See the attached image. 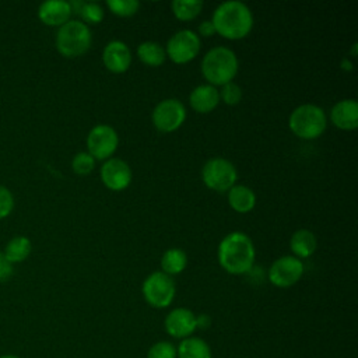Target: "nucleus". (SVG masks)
Returning a JSON list of instances; mask_svg holds the SVG:
<instances>
[{
    "mask_svg": "<svg viewBox=\"0 0 358 358\" xmlns=\"http://www.w3.org/2000/svg\"><path fill=\"white\" fill-rule=\"evenodd\" d=\"M289 248L295 257H309L316 249V236L309 229H298L291 236Z\"/></svg>",
    "mask_w": 358,
    "mask_h": 358,
    "instance_id": "nucleus-20",
    "label": "nucleus"
},
{
    "mask_svg": "<svg viewBox=\"0 0 358 358\" xmlns=\"http://www.w3.org/2000/svg\"><path fill=\"white\" fill-rule=\"evenodd\" d=\"M186 264H187V256L179 248H171V249L165 250L161 257L162 271L168 275L182 273L185 270Z\"/></svg>",
    "mask_w": 358,
    "mask_h": 358,
    "instance_id": "nucleus-22",
    "label": "nucleus"
},
{
    "mask_svg": "<svg viewBox=\"0 0 358 358\" xmlns=\"http://www.w3.org/2000/svg\"><path fill=\"white\" fill-rule=\"evenodd\" d=\"M200 50V36L192 29H179L171 35L165 52L175 63H187Z\"/></svg>",
    "mask_w": 358,
    "mask_h": 358,
    "instance_id": "nucleus-8",
    "label": "nucleus"
},
{
    "mask_svg": "<svg viewBox=\"0 0 358 358\" xmlns=\"http://www.w3.org/2000/svg\"><path fill=\"white\" fill-rule=\"evenodd\" d=\"M92 42L90 27L78 20H69L59 27L56 48L66 57H76L85 53Z\"/></svg>",
    "mask_w": 358,
    "mask_h": 358,
    "instance_id": "nucleus-4",
    "label": "nucleus"
},
{
    "mask_svg": "<svg viewBox=\"0 0 358 358\" xmlns=\"http://www.w3.org/2000/svg\"><path fill=\"white\" fill-rule=\"evenodd\" d=\"M211 22L221 36L239 39L246 36L253 27V14L250 8L239 0L222 1L213 13Z\"/></svg>",
    "mask_w": 358,
    "mask_h": 358,
    "instance_id": "nucleus-2",
    "label": "nucleus"
},
{
    "mask_svg": "<svg viewBox=\"0 0 358 358\" xmlns=\"http://www.w3.org/2000/svg\"><path fill=\"white\" fill-rule=\"evenodd\" d=\"M176 358H213V352L203 338L190 336L180 340L176 347Z\"/></svg>",
    "mask_w": 358,
    "mask_h": 358,
    "instance_id": "nucleus-18",
    "label": "nucleus"
},
{
    "mask_svg": "<svg viewBox=\"0 0 358 358\" xmlns=\"http://www.w3.org/2000/svg\"><path fill=\"white\" fill-rule=\"evenodd\" d=\"M119 144V136L116 130L105 123L95 124L87 136L88 152L95 159H108Z\"/></svg>",
    "mask_w": 358,
    "mask_h": 358,
    "instance_id": "nucleus-9",
    "label": "nucleus"
},
{
    "mask_svg": "<svg viewBox=\"0 0 358 358\" xmlns=\"http://www.w3.org/2000/svg\"><path fill=\"white\" fill-rule=\"evenodd\" d=\"M147 358H176V347L171 341H157L148 348Z\"/></svg>",
    "mask_w": 358,
    "mask_h": 358,
    "instance_id": "nucleus-27",
    "label": "nucleus"
},
{
    "mask_svg": "<svg viewBox=\"0 0 358 358\" xmlns=\"http://www.w3.org/2000/svg\"><path fill=\"white\" fill-rule=\"evenodd\" d=\"M330 119L340 129H355L358 126V102L352 98L338 101L330 110Z\"/></svg>",
    "mask_w": 358,
    "mask_h": 358,
    "instance_id": "nucleus-16",
    "label": "nucleus"
},
{
    "mask_svg": "<svg viewBox=\"0 0 358 358\" xmlns=\"http://www.w3.org/2000/svg\"><path fill=\"white\" fill-rule=\"evenodd\" d=\"M14 208V197L13 193L0 185V220L6 218Z\"/></svg>",
    "mask_w": 358,
    "mask_h": 358,
    "instance_id": "nucleus-30",
    "label": "nucleus"
},
{
    "mask_svg": "<svg viewBox=\"0 0 358 358\" xmlns=\"http://www.w3.org/2000/svg\"><path fill=\"white\" fill-rule=\"evenodd\" d=\"M152 123L161 131L176 130L186 119L185 105L176 98L159 101L152 109Z\"/></svg>",
    "mask_w": 358,
    "mask_h": 358,
    "instance_id": "nucleus-10",
    "label": "nucleus"
},
{
    "mask_svg": "<svg viewBox=\"0 0 358 358\" xmlns=\"http://www.w3.org/2000/svg\"><path fill=\"white\" fill-rule=\"evenodd\" d=\"M0 358H20V357H17V355H13V354H7V355H1Z\"/></svg>",
    "mask_w": 358,
    "mask_h": 358,
    "instance_id": "nucleus-35",
    "label": "nucleus"
},
{
    "mask_svg": "<svg viewBox=\"0 0 358 358\" xmlns=\"http://www.w3.org/2000/svg\"><path fill=\"white\" fill-rule=\"evenodd\" d=\"M340 67H341L343 70H347V71H350V70H352V63H351V60H350V59L344 57V59L341 60V64H340Z\"/></svg>",
    "mask_w": 358,
    "mask_h": 358,
    "instance_id": "nucleus-34",
    "label": "nucleus"
},
{
    "mask_svg": "<svg viewBox=\"0 0 358 358\" xmlns=\"http://www.w3.org/2000/svg\"><path fill=\"white\" fill-rule=\"evenodd\" d=\"M102 60L108 70L113 73H123L130 67L131 63L130 48L123 41L113 39L105 45Z\"/></svg>",
    "mask_w": 358,
    "mask_h": 358,
    "instance_id": "nucleus-14",
    "label": "nucleus"
},
{
    "mask_svg": "<svg viewBox=\"0 0 358 358\" xmlns=\"http://www.w3.org/2000/svg\"><path fill=\"white\" fill-rule=\"evenodd\" d=\"M201 178L207 187L217 192H224L229 190L235 185L238 172L231 161L215 157L204 164L201 168Z\"/></svg>",
    "mask_w": 358,
    "mask_h": 358,
    "instance_id": "nucleus-7",
    "label": "nucleus"
},
{
    "mask_svg": "<svg viewBox=\"0 0 358 358\" xmlns=\"http://www.w3.org/2000/svg\"><path fill=\"white\" fill-rule=\"evenodd\" d=\"M85 22L96 24L103 18V8L96 1H84L80 13H78Z\"/></svg>",
    "mask_w": 358,
    "mask_h": 358,
    "instance_id": "nucleus-28",
    "label": "nucleus"
},
{
    "mask_svg": "<svg viewBox=\"0 0 358 358\" xmlns=\"http://www.w3.org/2000/svg\"><path fill=\"white\" fill-rule=\"evenodd\" d=\"M303 274V263L295 256H282L277 259L270 270L268 280L273 285L280 288H288L299 281Z\"/></svg>",
    "mask_w": 358,
    "mask_h": 358,
    "instance_id": "nucleus-11",
    "label": "nucleus"
},
{
    "mask_svg": "<svg viewBox=\"0 0 358 358\" xmlns=\"http://www.w3.org/2000/svg\"><path fill=\"white\" fill-rule=\"evenodd\" d=\"M141 292L148 305L164 309L168 308L175 298V281L164 271H154L143 281Z\"/></svg>",
    "mask_w": 358,
    "mask_h": 358,
    "instance_id": "nucleus-6",
    "label": "nucleus"
},
{
    "mask_svg": "<svg viewBox=\"0 0 358 358\" xmlns=\"http://www.w3.org/2000/svg\"><path fill=\"white\" fill-rule=\"evenodd\" d=\"M255 246L252 239L241 231L229 232L218 245V262L231 274H245L255 263Z\"/></svg>",
    "mask_w": 358,
    "mask_h": 358,
    "instance_id": "nucleus-1",
    "label": "nucleus"
},
{
    "mask_svg": "<svg viewBox=\"0 0 358 358\" xmlns=\"http://www.w3.org/2000/svg\"><path fill=\"white\" fill-rule=\"evenodd\" d=\"M138 59L148 66H161L166 59L165 48L155 41H144L137 46Z\"/></svg>",
    "mask_w": 358,
    "mask_h": 358,
    "instance_id": "nucleus-21",
    "label": "nucleus"
},
{
    "mask_svg": "<svg viewBox=\"0 0 358 358\" xmlns=\"http://www.w3.org/2000/svg\"><path fill=\"white\" fill-rule=\"evenodd\" d=\"M131 169L120 158H108L101 166V179L110 190H123L131 182Z\"/></svg>",
    "mask_w": 358,
    "mask_h": 358,
    "instance_id": "nucleus-13",
    "label": "nucleus"
},
{
    "mask_svg": "<svg viewBox=\"0 0 358 358\" xmlns=\"http://www.w3.org/2000/svg\"><path fill=\"white\" fill-rule=\"evenodd\" d=\"M199 34L203 36H210V35L215 34V28H214L211 20L201 21V24L199 25Z\"/></svg>",
    "mask_w": 358,
    "mask_h": 358,
    "instance_id": "nucleus-32",
    "label": "nucleus"
},
{
    "mask_svg": "<svg viewBox=\"0 0 358 358\" xmlns=\"http://www.w3.org/2000/svg\"><path fill=\"white\" fill-rule=\"evenodd\" d=\"M189 102L196 112L207 113L213 110L220 102L218 90L211 84H200L192 90Z\"/></svg>",
    "mask_w": 358,
    "mask_h": 358,
    "instance_id": "nucleus-17",
    "label": "nucleus"
},
{
    "mask_svg": "<svg viewBox=\"0 0 358 358\" xmlns=\"http://www.w3.org/2000/svg\"><path fill=\"white\" fill-rule=\"evenodd\" d=\"M238 57L227 46L210 49L201 60V73L211 85H224L234 80L238 73Z\"/></svg>",
    "mask_w": 358,
    "mask_h": 358,
    "instance_id": "nucleus-3",
    "label": "nucleus"
},
{
    "mask_svg": "<svg viewBox=\"0 0 358 358\" xmlns=\"http://www.w3.org/2000/svg\"><path fill=\"white\" fill-rule=\"evenodd\" d=\"M31 248H32L31 241L27 236L18 235L8 241V243L6 245V249H4V256L7 257V260L11 264L20 263V262H24L29 256Z\"/></svg>",
    "mask_w": 358,
    "mask_h": 358,
    "instance_id": "nucleus-23",
    "label": "nucleus"
},
{
    "mask_svg": "<svg viewBox=\"0 0 358 358\" xmlns=\"http://www.w3.org/2000/svg\"><path fill=\"white\" fill-rule=\"evenodd\" d=\"M196 323H197V329H207L211 324V317L206 313H201L196 316Z\"/></svg>",
    "mask_w": 358,
    "mask_h": 358,
    "instance_id": "nucleus-33",
    "label": "nucleus"
},
{
    "mask_svg": "<svg viewBox=\"0 0 358 358\" xmlns=\"http://www.w3.org/2000/svg\"><path fill=\"white\" fill-rule=\"evenodd\" d=\"M164 327L165 331L173 338H187L197 329L196 315L187 308H175L165 316Z\"/></svg>",
    "mask_w": 358,
    "mask_h": 358,
    "instance_id": "nucleus-12",
    "label": "nucleus"
},
{
    "mask_svg": "<svg viewBox=\"0 0 358 358\" xmlns=\"http://www.w3.org/2000/svg\"><path fill=\"white\" fill-rule=\"evenodd\" d=\"M71 7L64 0H48L43 1L38 8V17L41 21L50 27H62L70 20Z\"/></svg>",
    "mask_w": 358,
    "mask_h": 358,
    "instance_id": "nucleus-15",
    "label": "nucleus"
},
{
    "mask_svg": "<svg viewBox=\"0 0 358 358\" xmlns=\"http://www.w3.org/2000/svg\"><path fill=\"white\" fill-rule=\"evenodd\" d=\"M218 94H220V99H222L228 105H236L242 99V90L234 81L224 84L222 88L218 91Z\"/></svg>",
    "mask_w": 358,
    "mask_h": 358,
    "instance_id": "nucleus-29",
    "label": "nucleus"
},
{
    "mask_svg": "<svg viewBox=\"0 0 358 358\" xmlns=\"http://www.w3.org/2000/svg\"><path fill=\"white\" fill-rule=\"evenodd\" d=\"M203 8V1L200 0H173L172 11L176 18L186 21L194 18Z\"/></svg>",
    "mask_w": 358,
    "mask_h": 358,
    "instance_id": "nucleus-24",
    "label": "nucleus"
},
{
    "mask_svg": "<svg viewBox=\"0 0 358 358\" xmlns=\"http://www.w3.org/2000/svg\"><path fill=\"white\" fill-rule=\"evenodd\" d=\"M106 6L112 13L122 17H129L138 11L140 1L138 0H108Z\"/></svg>",
    "mask_w": 358,
    "mask_h": 358,
    "instance_id": "nucleus-25",
    "label": "nucleus"
},
{
    "mask_svg": "<svg viewBox=\"0 0 358 358\" xmlns=\"http://www.w3.org/2000/svg\"><path fill=\"white\" fill-rule=\"evenodd\" d=\"M229 206L238 213H248L256 204L255 192L245 185H234L228 190Z\"/></svg>",
    "mask_w": 358,
    "mask_h": 358,
    "instance_id": "nucleus-19",
    "label": "nucleus"
},
{
    "mask_svg": "<svg viewBox=\"0 0 358 358\" xmlns=\"http://www.w3.org/2000/svg\"><path fill=\"white\" fill-rule=\"evenodd\" d=\"M13 264L7 260L4 253L0 252V281H7L13 275Z\"/></svg>",
    "mask_w": 358,
    "mask_h": 358,
    "instance_id": "nucleus-31",
    "label": "nucleus"
},
{
    "mask_svg": "<svg viewBox=\"0 0 358 358\" xmlns=\"http://www.w3.org/2000/svg\"><path fill=\"white\" fill-rule=\"evenodd\" d=\"M95 166V158L88 152V151H81L77 152L73 157L71 161V168L78 175H87L90 173Z\"/></svg>",
    "mask_w": 358,
    "mask_h": 358,
    "instance_id": "nucleus-26",
    "label": "nucleus"
},
{
    "mask_svg": "<svg viewBox=\"0 0 358 358\" xmlns=\"http://www.w3.org/2000/svg\"><path fill=\"white\" fill-rule=\"evenodd\" d=\"M289 129L302 138H316L326 129L324 110L313 103H302L296 106L288 119Z\"/></svg>",
    "mask_w": 358,
    "mask_h": 358,
    "instance_id": "nucleus-5",
    "label": "nucleus"
}]
</instances>
